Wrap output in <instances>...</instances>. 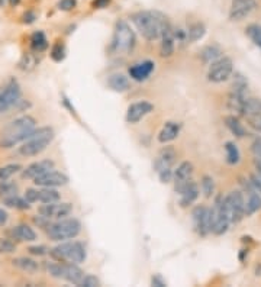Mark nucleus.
Returning a JSON list of instances; mask_svg holds the SVG:
<instances>
[{"mask_svg": "<svg viewBox=\"0 0 261 287\" xmlns=\"http://www.w3.org/2000/svg\"><path fill=\"white\" fill-rule=\"evenodd\" d=\"M131 20L140 31V34L147 39V41H156L160 39L162 31L170 26V20L167 19L165 15L157 10H141L137 12L131 16Z\"/></svg>", "mask_w": 261, "mask_h": 287, "instance_id": "f257e3e1", "label": "nucleus"}, {"mask_svg": "<svg viewBox=\"0 0 261 287\" xmlns=\"http://www.w3.org/2000/svg\"><path fill=\"white\" fill-rule=\"evenodd\" d=\"M35 128H37V120H35V117L29 115L20 116V117L12 120L0 132V147L1 148L16 147L18 144L26 141Z\"/></svg>", "mask_w": 261, "mask_h": 287, "instance_id": "f03ea898", "label": "nucleus"}, {"mask_svg": "<svg viewBox=\"0 0 261 287\" xmlns=\"http://www.w3.org/2000/svg\"><path fill=\"white\" fill-rule=\"evenodd\" d=\"M54 139V131L50 126H42V128H35L31 136L22 142L19 147L18 153L22 157H35L41 154L42 151L47 150Z\"/></svg>", "mask_w": 261, "mask_h": 287, "instance_id": "7ed1b4c3", "label": "nucleus"}, {"mask_svg": "<svg viewBox=\"0 0 261 287\" xmlns=\"http://www.w3.org/2000/svg\"><path fill=\"white\" fill-rule=\"evenodd\" d=\"M135 34L125 20H118L113 31L110 51L115 54H129L135 48Z\"/></svg>", "mask_w": 261, "mask_h": 287, "instance_id": "20e7f679", "label": "nucleus"}, {"mask_svg": "<svg viewBox=\"0 0 261 287\" xmlns=\"http://www.w3.org/2000/svg\"><path fill=\"white\" fill-rule=\"evenodd\" d=\"M54 261L81 264L86 260V248L80 242H64L48 251Z\"/></svg>", "mask_w": 261, "mask_h": 287, "instance_id": "39448f33", "label": "nucleus"}, {"mask_svg": "<svg viewBox=\"0 0 261 287\" xmlns=\"http://www.w3.org/2000/svg\"><path fill=\"white\" fill-rule=\"evenodd\" d=\"M45 270L54 279L65 280L76 286H79L84 277V271L74 263H45Z\"/></svg>", "mask_w": 261, "mask_h": 287, "instance_id": "423d86ee", "label": "nucleus"}, {"mask_svg": "<svg viewBox=\"0 0 261 287\" xmlns=\"http://www.w3.org/2000/svg\"><path fill=\"white\" fill-rule=\"evenodd\" d=\"M81 230V224L71 218V219H62L55 224H51L47 228V235L52 241H65L76 238Z\"/></svg>", "mask_w": 261, "mask_h": 287, "instance_id": "0eeeda50", "label": "nucleus"}, {"mask_svg": "<svg viewBox=\"0 0 261 287\" xmlns=\"http://www.w3.org/2000/svg\"><path fill=\"white\" fill-rule=\"evenodd\" d=\"M222 205L231 224H237L245 216V200L242 191H231L222 197Z\"/></svg>", "mask_w": 261, "mask_h": 287, "instance_id": "6e6552de", "label": "nucleus"}, {"mask_svg": "<svg viewBox=\"0 0 261 287\" xmlns=\"http://www.w3.org/2000/svg\"><path fill=\"white\" fill-rule=\"evenodd\" d=\"M222 197L223 196L216 197L215 205L210 209V225H212L210 232H213L215 235H223L231 225V221L222 205Z\"/></svg>", "mask_w": 261, "mask_h": 287, "instance_id": "1a4fd4ad", "label": "nucleus"}, {"mask_svg": "<svg viewBox=\"0 0 261 287\" xmlns=\"http://www.w3.org/2000/svg\"><path fill=\"white\" fill-rule=\"evenodd\" d=\"M234 73V62L228 57H221L215 62L210 64L208 71V80L210 83H223L226 81Z\"/></svg>", "mask_w": 261, "mask_h": 287, "instance_id": "9d476101", "label": "nucleus"}, {"mask_svg": "<svg viewBox=\"0 0 261 287\" xmlns=\"http://www.w3.org/2000/svg\"><path fill=\"white\" fill-rule=\"evenodd\" d=\"M20 86L15 78H10L1 89H0V114L7 112L20 100Z\"/></svg>", "mask_w": 261, "mask_h": 287, "instance_id": "9b49d317", "label": "nucleus"}, {"mask_svg": "<svg viewBox=\"0 0 261 287\" xmlns=\"http://www.w3.org/2000/svg\"><path fill=\"white\" fill-rule=\"evenodd\" d=\"M242 186H244L245 215L250 216L261 209V190L257 189L250 180H242Z\"/></svg>", "mask_w": 261, "mask_h": 287, "instance_id": "f8f14e48", "label": "nucleus"}, {"mask_svg": "<svg viewBox=\"0 0 261 287\" xmlns=\"http://www.w3.org/2000/svg\"><path fill=\"white\" fill-rule=\"evenodd\" d=\"M192 221H193V227L195 230L201 235V236H206L210 233V209L206 206H196L192 210Z\"/></svg>", "mask_w": 261, "mask_h": 287, "instance_id": "ddd939ff", "label": "nucleus"}, {"mask_svg": "<svg viewBox=\"0 0 261 287\" xmlns=\"http://www.w3.org/2000/svg\"><path fill=\"white\" fill-rule=\"evenodd\" d=\"M25 199L29 203H52L60 200V193L54 190V187H42V189H28L25 191Z\"/></svg>", "mask_w": 261, "mask_h": 287, "instance_id": "4468645a", "label": "nucleus"}, {"mask_svg": "<svg viewBox=\"0 0 261 287\" xmlns=\"http://www.w3.org/2000/svg\"><path fill=\"white\" fill-rule=\"evenodd\" d=\"M38 212H40V215H42L48 219H62L73 212V205L71 203H60V202L42 203V206L40 208Z\"/></svg>", "mask_w": 261, "mask_h": 287, "instance_id": "2eb2a0df", "label": "nucleus"}, {"mask_svg": "<svg viewBox=\"0 0 261 287\" xmlns=\"http://www.w3.org/2000/svg\"><path fill=\"white\" fill-rule=\"evenodd\" d=\"M257 7V0H232L229 9L231 20H242L250 16Z\"/></svg>", "mask_w": 261, "mask_h": 287, "instance_id": "dca6fc26", "label": "nucleus"}, {"mask_svg": "<svg viewBox=\"0 0 261 287\" xmlns=\"http://www.w3.org/2000/svg\"><path fill=\"white\" fill-rule=\"evenodd\" d=\"M34 183L38 187H60V186H65L68 183V177L64 172L51 170V172L34 178Z\"/></svg>", "mask_w": 261, "mask_h": 287, "instance_id": "f3484780", "label": "nucleus"}, {"mask_svg": "<svg viewBox=\"0 0 261 287\" xmlns=\"http://www.w3.org/2000/svg\"><path fill=\"white\" fill-rule=\"evenodd\" d=\"M153 111H154V106L150 102L141 100V102L132 103L126 111V122L128 123H138L142 117H145Z\"/></svg>", "mask_w": 261, "mask_h": 287, "instance_id": "a211bd4d", "label": "nucleus"}, {"mask_svg": "<svg viewBox=\"0 0 261 287\" xmlns=\"http://www.w3.org/2000/svg\"><path fill=\"white\" fill-rule=\"evenodd\" d=\"M177 158V153L173 147H164L158 155H157L156 163H154V169L157 172H164V170H170L173 169L174 163Z\"/></svg>", "mask_w": 261, "mask_h": 287, "instance_id": "6ab92c4d", "label": "nucleus"}, {"mask_svg": "<svg viewBox=\"0 0 261 287\" xmlns=\"http://www.w3.org/2000/svg\"><path fill=\"white\" fill-rule=\"evenodd\" d=\"M193 174V164L190 161H183L177 166V169L173 172V181H174V190L177 191L181 189L186 183L192 180Z\"/></svg>", "mask_w": 261, "mask_h": 287, "instance_id": "aec40b11", "label": "nucleus"}, {"mask_svg": "<svg viewBox=\"0 0 261 287\" xmlns=\"http://www.w3.org/2000/svg\"><path fill=\"white\" fill-rule=\"evenodd\" d=\"M177 193L180 194V206L187 208V206L193 205L196 202V199L199 197V187L193 180H190L181 189H179Z\"/></svg>", "mask_w": 261, "mask_h": 287, "instance_id": "412c9836", "label": "nucleus"}, {"mask_svg": "<svg viewBox=\"0 0 261 287\" xmlns=\"http://www.w3.org/2000/svg\"><path fill=\"white\" fill-rule=\"evenodd\" d=\"M161 45H160V56L164 58L171 57L174 54V47H176V39H174V28L170 25L167 26L161 37Z\"/></svg>", "mask_w": 261, "mask_h": 287, "instance_id": "4be33fe9", "label": "nucleus"}, {"mask_svg": "<svg viewBox=\"0 0 261 287\" xmlns=\"http://www.w3.org/2000/svg\"><path fill=\"white\" fill-rule=\"evenodd\" d=\"M54 170V161L51 160H42V161H37V163H32L29 164L23 172H22V177L23 178H29V180H34L45 172H51Z\"/></svg>", "mask_w": 261, "mask_h": 287, "instance_id": "5701e85b", "label": "nucleus"}, {"mask_svg": "<svg viewBox=\"0 0 261 287\" xmlns=\"http://www.w3.org/2000/svg\"><path fill=\"white\" fill-rule=\"evenodd\" d=\"M153 71H154V62L150 61V59H147V61L134 64L129 68V76L135 81H145L151 76Z\"/></svg>", "mask_w": 261, "mask_h": 287, "instance_id": "b1692460", "label": "nucleus"}, {"mask_svg": "<svg viewBox=\"0 0 261 287\" xmlns=\"http://www.w3.org/2000/svg\"><path fill=\"white\" fill-rule=\"evenodd\" d=\"M9 235L12 236V239L16 241H22V242H32L37 239V233L31 227L22 224V225H16L12 230H9Z\"/></svg>", "mask_w": 261, "mask_h": 287, "instance_id": "393cba45", "label": "nucleus"}, {"mask_svg": "<svg viewBox=\"0 0 261 287\" xmlns=\"http://www.w3.org/2000/svg\"><path fill=\"white\" fill-rule=\"evenodd\" d=\"M180 129H181V125H180L179 122H171V120L167 122V123L162 126L161 132L158 134V141H160L161 144H167V142L174 141V139L179 136Z\"/></svg>", "mask_w": 261, "mask_h": 287, "instance_id": "a878e982", "label": "nucleus"}, {"mask_svg": "<svg viewBox=\"0 0 261 287\" xmlns=\"http://www.w3.org/2000/svg\"><path fill=\"white\" fill-rule=\"evenodd\" d=\"M107 86H109L112 90L119 92V93L126 92V90L131 89L129 78H128L126 76H123V74H112V76H109V78H107Z\"/></svg>", "mask_w": 261, "mask_h": 287, "instance_id": "bb28decb", "label": "nucleus"}, {"mask_svg": "<svg viewBox=\"0 0 261 287\" xmlns=\"http://www.w3.org/2000/svg\"><path fill=\"white\" fill-rule=\"evenodd\" d=\"M248 96H242V95H238V93H229L228 96V100H226V108L235 114V115H241L242 116V111H244V102Z\"/></svg>", "mask_w": 261, "mask_h": 287, "instance_id": "cd10ccee", "label": "nucleus"}, {"mask_svg": "<svg viewBox=\"0 0 261 287\" xmlns=\"http://www.w3.org/2000/svg\"><path fill=\"white\" fill-rule=\"evenodd\" d=\"M12 266L22 270V271H26V273H35L40 270V264L32 260V258H28V257H19V258H13L12 260Z\"/></svg>", "mask_w": 261, "mask_h": 287, "instance_id": "c85d7f7f", "label": "nucleus"}, {"mask_svg": "<svg viewBox=\"0 0 261 287\" xmlns=\"http://www.w3.org/2000/svg\"><path fill=\"white\" fill-rule=\"evenodd\" d=\"M225 125H226V128L231 131V134L235 135L237 138H244V136L247 135V131H245L244 125L240 122V119H238V116L237 115L226 116V117H225Z\"/></svg>", "mask_w": 261, "mask_h": 287, "instance_id": "c756f323", "label": "nucleus"}, {"mask_svg": "<svg viewBox=\"0 0 261 287\" xmlns=\"http://www.w3.org/2000/svg\"><path fill=\"white\" fill-rule=\"evenodd\" d=\"M3 205L7 206V208H12V209H19V210H26L31 208V203L25 199V197H20L18 194H12L9 197H4L1 199Z\"/></svg>", "mask_w": 261, "mask_h": 287, "instance_id": "7c9ffc66", "label": "nucleus"}, {"mask_svg": "<svg viewBox=\"0 0 261 287\" xmlns=\"http://www.w3.org/2000/svg\"><path fill=\"white\" fill-rule=\"evenodd\" d=\"M31 48L35 53H44L48 48V39L45 37V34L42 31H38L35 34H32L31 37Z\"/></svg>", "mask_w": 261, "mask_h": 287, "instance_id": "2f4dec72", "label": "nucleus"}, {"mask_svg": "<svg viewBox=\"0 0 261 287\" xmlns=\"http://www.w3.org/2000/svg\"><path fill=\"white\" fill-rule=\"evenodd\" d=\"M261 114V99L257 97H247L244 102V111H242V116H256Z\"/></svg>", "mask_w": 261, "mask_h": 287, "instance_id": "473e14b6", "label": "nucleus"}, {"mask_svg": "<svg viewBox=\"0 0 261 287\" xmlns=\"http://www.w3.org/2000/svg\"><path fill=\"white\" fill-rule=\"evenodd\" d=\"M222 57V50L218 45H208L201 51V58L205 64H212Z\"/></svg>", "mask_w": 261, "mask_h": 287, "instance_id": "72a5a7b5", "label": "nucleus"}, {"mask_svg": "<svg viewBox=\"0 0 261 287\" xmlns=\"http://www.w3.org/2000/svg\"><path fill=\"white\" fill-rule=\"evenodd\" d=\"M232 93H238L242 96H247L248 93V81L241 73H235L234 76V83H232Z\"/></svg>", "mask_w": 261, "mask_h": 287, "instance_id": "f704fd0d", "label": "nucleus"}, {"mask_svg": "<svg viewBox=\"0 0 261 287\" xmlns=\"http://www.w3.org/2000/svg\"><path fill=\"white\" fill-rule=\"evenodd\" d=\"M205 34H206V28H205V25L201 23V22L192 23V25L189 26V29H187V35H189V41H190V42H196V41L202 39V38L205 37Z\"/></svg>", "mask_w": 261, "mask_h": 287, "instance_id": "c9c22d12", "label": "nucleus"}, {"mask_svg": "<svg viewBox=\"0 0 261 287\" xmlns=\"http://www.w3.org/2000/svg\"><path fill=\"white\" fill-rule=\"evenodd\" d=\"M225 151H226V163L231 164V166H235L240 163L241 160V154H240V150L238 147L234 144V142H226L225 144Z\"/></svg>", "mask_w": 261, "mask_h": 287, "instance_id": "e433bc0d", "label": "nucleus"}, {"mask_svg": "<svg viewBox=\"0 0 261 287\" xmlns=\"http://www.w3.org/2000/svg\"><path fill=\"white\" fill-rule=\"evenodd\" d=\"M16 193H18V184L15 181H9V180L0 181V199L9 197Z\"/></svg>", "mask_w": 261, "mask_h": 287, "instance_id": "4c0bfd02", "label": "nucleus"}, {"mask_svg": "<svg viewBox=\"0 0 261 287\" xmlns=\"http://www.w3.org/2000/svg\"><path fill=\"white\" fill-rule=\"evenodd\" d=\"M247 35L250 37V39L261 50V25L257 23H251L247 26Z\"/></svg>", "mask_w": 261, "mask_h": 287, "instance_id": "58836bf2", "label": "nucleus"}, {"mask_svg": "<svg viewBox=\"0 0 261 287\" xmlns=\"http://www.w3.org/2000/svg\"><path fill=\"white\" fill-rule=\"evenodd\" d=\"M19 170H22V167L19 164H7V166L0 167V181L9 180L13 174H16Z\"/></svg>", "mask_w": 261, "mask_h": 287, "instance_id": "ea45409f", "label": "nucleus"}, {"mask_svg": "<svg viewBox=\"0 0 261 287\" xmlns=\"http://www.w3.org/2000/svg\"><path fill=\"white\" fill-rule=\"evenodd\" d=\"M201 186H202V191L205 194V197H212L213 191H215V181L210 175H203L202 177V181H201Z\"/></svg>", "mask_w": 261, "mask_h": 287, "instance_id": "a19ab883", "label": "nucleus"}, {"mask_svg": "<svg viewBox=\"0 0 261 287\" xmlns=\"http://www.w3.org/2000/svg\"><path fill=\"white\" fill-rule=\"evenodd\" d=\"M16 251V244L7 238H0V254H13Z\"/></svg>", "mask_w": 261, "mask_h": 287, "instance_id": "79ce46f5", "label": "nucleus"}, {"mask_svg": "<svg viewBox=\"0 0 261 287\" xmlns=\"http://www.w3.org/2000/svg\"><path fill=\"white\" fill-rule=\"evenodd\" d=\"M80 287H99L100 286V282L96 276H92V274H84V277L81 279L80 282Z\"/></svg>", "mask_w": 261, "mask_h": 287, "instance_id": "37998d69", "label": "nucleus"}, {"mask_svg": "<svg viewBox=\"0 0 261 287\" xmlns=\"http://www.w3.org/2000/svg\"><path fill=\"white\" fill-rule=\"evenodd\" d=\"M64 57H65L64 45H62V44H55L51 50V58L54 59V61L60 62V61H62V59H64Z\"/></svg>", "mask_w": 261, "mask_h": 287, "instance_id": "c03bdc74", "label": "nucleus"}, {"mask_svg": "<svg viewBox=\"0 0 261 287\" xmlns=\"http://www.w3.org/2000/svg\"><path fill=\"white\" fill-rule=\"evenodd\" d=\"M28 251H29V254H32V255L42 257V255L48 254V251H50V249H48L45 245H35V247H29V248H28Z\"/></svg>", "mask_w": 261, "mask_h": 287, "instance_id": "a18cd8bd", "label": "nucleus"}, {"mask_svg": "<svg viewBox=\"0 0 261 287\" xmlns=\"http://www.w3.org/2000/svg\"><path fill=\"white\" fill-rule=\"evenodd\" d=\"M247 119H248L250 126H251L254 131H257V132H260L261 134V114L256 116H250V117H247Z\"/></svg>", "mask_w": 261, "mask_h": 287, "instance_id": "49530a36", "label": "nucleus"}, {"mask_svg": "<svg viewBox=\"0 0 261 287\" xmlns=\"http://www.w3.org/2000/svg\"><path fill=\"white\" fill-rule=\"evenodd\" d=\"M51 219H48V218H45V216H35L34 218V222H35V225H38L40 228H42V230H47V228L51 225V222H50Z\"/></svg>", "mask_w": 261, "mask_h": 287, "instance_id": "de8ad7c7", "label": "nucleus"}, {"mask_svg": "<svg viewBox=\"0 0 261 287\" xmlns=\"http://www.w3.org/2000/svg\"><path fill=\"white\" fill-rule=\"evenodd\" d=\"M76 4H77V0H60L58 9L60 10H71L76 7Z\"/></svg>", "mask_w": 261, "mask_h": 287, "instance_id": "09e8293b", "label": "nucleus"}, {"mask_svg": "<svg viewBox=\"0 0 261 287\" xmlns=\"http://www.w3.org/2000/svg\"><path fill=\"white\" fill-rule=\"evenodd\" d=\"M158 177H160V180H161L162 183H170V181H173V169L158 172Z\"/></svg>", "mask_w": 261, "mask_h": 287, "instance_id": "8fccbe9b", "label": "nucleus"}, {"mask_svg": "<svg viewBox=\"0 0 261 287\" xmlns=\"http://www.w3.org/2000/svg\"><path fill=\"white\" fill-rule=\"evenodd\" d=\"M251 153L254 154V157L261 155V138L254 139V142L251 144Z\"/></svg>", "mask_w": 261, "mask_h": 287, "instance_id": "3c124183", "label": "nucleus"}, {"mask_svg": "<svg viewBox=\"0 0 261 287\" xmlns=\"http://www.w3.org/2000/svg\"><path fill=\"white\" fill-rule=\"evenodd\" d=\"M151 286L154 287H165L167 286V283L161 279V276H158V274H156V276H153V279H151Z\"/></svg>", "mask_w": 261, "mask_h": 287, "instance_id": "603ef678", "label": "nucleus"}, {"mask_svg": "<svg viewBox=\"0 0 261 287\" xmlns=\"http://www.w3.org/2000/svg\"><path fill=\"white\" fill-rule=\"evenodd\" d=\"M35 19H37V15H35L34 12H26V13L23 15V22H25V23H32Z\"/></svg>", "mask_w": 261, "mask_h": 287, "instance_id": "864d4df0", "label": "nucleus"}, {"mask_svg": "<svg viewBox=\"0 0 261 287\" xmlns=\"http://www.w3.org/2000/svg\"><path fill=\"white\" fill-rule=\"evenodd\" d=\"M109 3H110V0H95L93 1V6L95 7H99V9H103Z\"/></svg>", "mask_w": 261, "mask_h": 287, "instance_id": "5fc2aeb1", "label": "nucleus"}, {"mask_svg": "<svg viewBox=\"0 0 261 287\" xmlns=\"http://www.w3.org/2000/svg\"><path fill=\"white\" fill-rule=\"evenodd\" d=\"M7 218H9L7 212H6V210H3V209L0 208V225H4V224L7 222Z\"/></svg>", "mask_w": 261, "mask_h": 287, "instance_id": "6e6d98bb", "label": "nucleus"}, {"mask_svg": "<svg viewBox=\"0 0 261 287\" xmlns=\"http://www.w3.org/2000/svg\"><path fill=\"white\" fill-rule=\"evenodd\" d=\"M254 166H256V169H261V155L254 157Z\"/></svg>", "mask_w": 261, "mask_h": 287, "instance_id": "4d7b16f0", "label": "nucleus"}, {"mask_svg": "<svg viewBox=\"0 0 261 287\" xmlns=\"http://www.w3.org/2000/svg\"><path fill=\"white\" fill-rule=\"evenodd\" d=\"M9 3H10L12 6H16V4H19V3H20V0H9Z\"/></svg>", "mask_w": 261, "mask_h": 287, "instance_id": "13d9d810", "label": "nucleus"}]
</instances>
